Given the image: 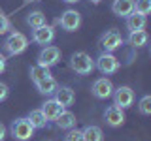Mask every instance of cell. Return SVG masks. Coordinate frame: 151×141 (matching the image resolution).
Listing matches in <instances>:
<instances>
[{"mask_svg":"<svg viewBox=\"0 0 151 141\" xmlns=\"http://www.w3.org/2000/svg\"><path fill=\"white\" fill-rule=\"evenodd\" d=\"M81 135H83V141H102L104 139V134H102V128L100 126H85L81 130Z\"/></svg>","mask_w":151,"mask_h":141,"instance_id":"ac0fdd59","label":"cell"},{"mask_svg":"<svg viewBox=\"0 0 151 141\" xmlns=\"http://www.w3.org/2000/svg\"><path fill=\"white\" fill-rule=\"evenodd\" d=\"M138 109H140V113L142 115H151V96H142V100H140V103H138Z\"/></svg>","mask_w":151,"mask_h":141,"instance_id":"cb8c5ba5","label":"cell"},{"mask_svg":"<svg viewBox=\"0 0 151 141\" xmlns=\"http://www.w3.org/2000/svg\"><path fill=\"white\" fill-rule=\"evenodd\" d=\"M91 2H93V4H98V2H100V0H91Z\"/></svg>","mask_w":151,"mask_h":141,"instance_id":"4dcf8cb0","label":"cell"},{"mask_svg":"<svg viewBox=\"0 0 151 141\" xmlns=\"http://www.w3.org/2000/svg\"><path fill=\"white\" fill-rule=\"evenodd\" d=\"M91 92H93L94 98H98V100H106V98H110L111 92H113V83L108 77H100V79H96V81L93 83Z\"/></svg>","mask_w":151,"mask_h":141,"instance_id":"30bf717a","label":"cell"},{"mask_svg":"<svg viewBox=\"0 0 151 141\" xmlns=\"http://www.w3.org/2000/svg\"><path fill=\"white\" fill-rule=\"evenodd\" d=\"M57 81H55V77H51V75H47V77H44V79H40V81L36 83V88H38V92L40 94H53L55 90H57Z\"/></svg>","mask_w":151,"mask_h":141,"instance_id":"e0dca14e","label":"cell"},{"mask_svg":"<svg viewBox=\"0 0 151 141\" xmlns=\"http://www.w3.org/2000/svg\"><path fill=\"white\" fill-rule=\"evenodd\" d=\"M4 70H6V56L0 55V73H2Z\"/></svg>","mask_w":151,"mask_h":141,"instance_id":"83f0119b","label":"cell"},{"mask_svg":"<svg viewBox=\"0 0 151 141\" xmlns=\"http://www.w3.org/2000/svg\"><path fill=\"white\" fill-rule=\"evenodd\" d=\"M47 75H51V72H49V68H47V66L36 64V66H32V68H30V79H32L34 83H38L40 79L47 77Z\"/></svg>","mask_w":151,"mask_h":141,"instance_id":"7402d4cb","label":"cell"},{"mask_svg":"<svg viewBox=\"0 0 151 141\" xmlns=\"http://www.w3.org/2000/svg\"><path fill=\"white\" fill-rule=\"evenodd\" d=\"M59 60H60V49L55 47V45H45L44 49L40 51V55H38V64L47 66V68L55 66Z\"/></svg>","mask_w":151,"mask_h":141,"instance_id":"ba28073f","label":"cell"},{"mask_svg":"<svg viewBox=\"0 0 151 141\" xmlns=\"http://www.w3.org/2000/svg\"><path fill=\"white\" fill-rule=\"evenodd\" d=\"M59 25L66 32H76L79 26H81V15H79L76 9H66L59 19Z\"/></svg>","mask_w":151,"mask_h":141,"instance_id":"5b68a950","label":"cell"},{"mask_svg":"<svg viewBox=\"0 0 151 141\" xmlns=\"http://www.w3.org/2000/svg\"><path fill=\"white\" fill-rule=\"evenodd\" d=\"M28 45V40L25 34H21V32H12V34L8 36V40L4 41V49H6L8 55L15 56V55H21L23 51L27 49Z\"/></svg>","mask_w":151,"mask_h":141,"instance_id":"3957f363","label":"cell"},{"mask_svg":"<svg viewBox=\"0 0 151 141\" xmlns=\"http://www.w3.org/2000/svg\"><path fill=\"white\" fill-rule=\"evenodd\" d=\"M9 132H12V135L17 141H28L34 135V126L30 124V120H28L27 117H21V119H15L12 122Z\"/></svg>","mask_w":151,"mask_h":141,"instance_id":"6da1fadb","label":"cell"},{"mask_svg":"<svg viewBox=\"0 0 151 141\" xmlns=\"http://www.w3.org/2000/svg\"><path fill=\"white\" fill-rule=\"evenodd\" d=\"M63 111H64V107L60 105V103L57 102L55 98H53V100H47V102L44 103V107H42V113L45 115L47 120H55Z\"/></svg>","mask_w":151,"mask_h":141,"instance_id":"5bb4252c","label":"cell"},{"mask_svg":"<svg viewBox=\"0 0 151 141\" xmlns=\"http://www.w3.org/2000/svg\"><path fill=\"white\" fill-rule=\"evenodd\" d=\"M27 119L30 120V124L34 126V130H42V128H45V124H47V119H45L44 113H42V109H34V111H30Z\"/></svg>","mask_w":151,"mask_h":141,"instance_id":"ffe728a7","label":"cell"},{"mask_svg":"<svg viewBox=\"0 0 151 141\" xmlns=\"http://www.w3.org/2000/svg\"><path fill=\"white\" fill-rule=\"evenodd\" d=\"M55 40V28L49 26V25H44V26H38L34 28V32H32V41L42 47L49 45L51 41Z\"/></svg>","mask_w":151,"mask_h":141,"instance_id":"9c48e42d","label":"cell"},{"mask_svg":"<svg viewBox=\"0 0 151 141\" xmlns=\"http://www.w3.org/2000/svg\"><path fill=\"white\" fill-rule=\"evenodd\" d=\"M149 36L145 30H136V32H130L129 36V43L134 47V49H140V47H144L145 43H147Z\"/></svg>","mask_w":151,"mask_h":141,"instance_id":"d6986e66","label":"cell"},{"mask_svg":"<svg viewBox=\"0 0 151 141\" xmlns=\"http://www.w3.org/2000/svg\"><path fill=\"white\" fill-rule=\"evenodd\" d=\"M134 11L142 13V15H147L151 11V0H136L134 2Z\"/></svg>","mask_w":151,"mask_h":141,"instance_id":"603a6c76","label":"cell"},{"mask_svg":"<svg viewBox=\"0 0 151 141\" xmlns=\"http://www.w3.org/2000/svg\"><path fill=\"white\" fill-rule=\"evenodd\" d=\"M27 2H36V0H27Z\"/></svg>","mask_w":151,"mask_h":141,"instance_id":"1f68e13d","label":"cell"},{"mask_svg":"<svg viewBox=\"0 0 151 141\" xmlns=\"http://www.w3.org/2000/svg\"><path fill=\"white\" fill-rule=\"evenodd\" d=\"M104 120H106V124H110L111 128H117V126H121L123 122H125V113H123L121 107L110 105L104 111Z\"/></svg>","mask_w":151,"mask_h":141,"instance_id":"8fae6325","label":"cell"},{"mask_svg":"<svg viewBox=\"0 0 151 141\" xmlns=\"http://www.w3.org/2000/svg\"><path fill=\"white\" fill-rule=\"evenodd\" d=\"M96 68H98V72L104 73V75H111L119 70V60L111 53H102L96 58Z\"/></svg>","mask_w":151,"mask_h":141,"instance_id":"8992f818","label":"cell"},{"mask_svg":"<svg viewBox=\"0 0 151 141\" xmlns=\"http://www.w3.org/2000/svg\"><path fill=\"white\" fill-rule=\"evenodd\" d=\"M8 30H9V21H8L6 15H2V13H0V36L6 34Z\"/></svg>","mask_w":151,"mask_h":141,"instance_id":"484cf974","label":"cell"},{"mask_svg":"<svg viewBox=\"0 0 151 141\" xmlns=\"http://www.w3.org/2000/svg\"><path fill=\"white\" fill-rule=\"evenodd\" d=\"M53 94H55V100L59 102L63 107L72 105L74 100H76V94H74V90L70 87H57V90Z\"/></svg>","mask_w":151,"mask_h":141,"instance_id":"4fadbf2b","label":"cell"},{"mask_svg":"<svg viewBox=\"0 0 151 141\" xmlns=\"http://www.w3.org/2000/svg\"><path fill=\"white\" fill-rule=\"evenodd\" d=\"M145 25H147V19L145 15H142V13H136L132 11L129 17H127V28H129L130 32H136V30H144Z\"/></svg>","mask_w":151,"mask_h":141,"instance_id":"9a60e30c","label":"cell"},{"mask_svg":"<svg viewBox=\"0 0 151 141\" xmlns=\"http://www.w3.org/2000/svg\"><path fill=\"white\" fill-rule=\"evenodd\" d=\"M66 4H76V2H79V0H64Z\"/></svg>","mask_w":151,"mask_h":141,"instance_id":"f546056e","label":"cell"},{"mask_svg":"<svg viewBox=\"0 0 151 141\" xmlns=\"http://www.w3.org/2000/svg\"><path fill=\"white\" fill-rule=\"evenodd\" d=\"M8 94H9V88H8V85L6 83H0V102H4L8 98Z\"/></svg>","mask_w":151,"mask_h":141,"instance_id":"4316f807","label":"cell"},{"mask_svg":"<svg viewBox=\"0 0 151 141\" xmlns=\"http://www.w3.org/2000/svg\"><path fill=\"white\" fill-rule=\"evenodd\" d=\"M70 68L79 75H89L94 70V62L87 53L79 51V53H74L70 56Z\"/></svg>","mask_w":151,"mask_h":141,"instance_id":"7a4b0ae2","label":"cell"},{"mask_svg":"<svg viewBox=\"0 0 151 141\" xmlns=\"http://www.w3.org/2000/svg\"><path fill=\"white\" fill-rule=\"evenodd\" d=\"M111 96H113V105L121 107V109H127V107H130L134 103V90L130 87H127V85L115 88L111 92Z\"/></svg>","mask_w":151,"mask_h":141,"instance_id":"277c9868","label":"cell"},{"mask_svg":"<svg viewBox=\"0 0 151 141\" xmlns=\"http://www.w3.org/2000/svg\"><path fill=\"white\" fill-rule=\"evenodd\" d=\"M123 45V36L115 30H110L106 32L102 38H100V49L102 53H113L115 49H119Z\"/></svg>","mask_w":151,"mask_h":141,"instance_id":"52a82bcc","label":"cell"},{"mask_svg":"<svg viewBox=\"0 0 151 141\" xmlns=\"http://www.w3.org/2000/svg\"><path fill=\"white\" fill-rule=\"evenodd\" d=\"M55 122H57V126H59L60 130H70V128H74L76 126V115L72 111H63L59 117L55 119Z\"/></svg>","mask_w":151,"mask_h":141,"instance_id":"2e32d148","label":"cell"},{"mask_svg":"<svg viewBox=\"0 0 151 141\" xmlns=\"http://www.w3.org/2000/svg\"><path fill=\"white\" fill-rule=\"evenodd\" d=\"M4 137H6V126L0 122V141H4Z\"/></svg>","mask_w":151,"mask_h":141,"instance_id":"f1b7e54d","label":"cell"},{"mask_svg":"<svg viewBox=\"0 0 151 141\" xmlns=\"http://www.w3.org/2000/svg\"><path fill=\"white\" fill-rule=\"evenodd\" d=\"M27 23L30 25L32 28H38V26H44L47 25V19H45V13L44 11H30L28 13V17H27Z\"/></svg>","mask_w":151,"mask_h":141,"instance_id":"44dd1931","label":"cell"},{"mask_svg":"<svg viewBox=\"0 0 151 141\" xmlns=\"http://www.w3.org/2000/svg\"><path fill=\"white\" fill-rule=\"evenodd\" d=\"M64 141H83V135H81V130H76V128H70V132L64 135Z\"/></svg>","mask_w":151,"mask_h":141,"instance_id":"d4e9b609","label":"cell"},{"mask_svg":"<svg viewBox=\"0 0 151 141\" xmlns=\"http://www.w3.org/2000/svg\"><path fill=\"white\" fill-rule=\"evenodd\" d=\"M111 11L117 17H129L134 11V0H113Z\"/></svg>","mask_w":151,"mask_h":141,"instance_id":"7c38bea8","label":"cell"}]
</instances>
